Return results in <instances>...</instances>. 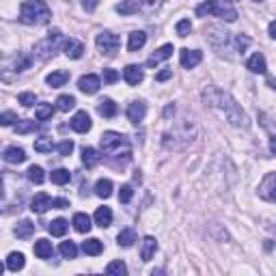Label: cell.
I'll return each mask as SVG.
<instances>
[{
    "label": "cell",
    "mask_w": 276,
    "mask_h": 276,
    "mask_svg": "<svg viewBox=\"0 0 276 276\" xmlns=\"http://www.w3.org/2000/svg\"><path fill=\"white\" fill-rule=\"evenodd\" d=\"M201 99H203V104L207 108H211V110H216V113L223 115L229 121V125L248 127V117L240 108V104L231 97V93H227V91L218 89V87H205L203 93H201Z\"/></svg>",
    "instance_id": "obj_1"
},
{
    "label": "cell",
    "mask_w": 276,
    "mask_h": 276,
    "mask_svg": "<svg viewBox=\"0 0 276 276\" xmlns=\"http://www.w3.org/2000/svg\"><path fill=\"white\" fill-rule=\"evenodd\" d=\"M195 138H197V121L190 115H183L162 134V145L169 151H183L195 143Z\"/></svg>",
    "instance_id": "obj_2"
},
{
    "label": "cell",
    "mask_w": 276,
    "mask_h": 276,
    "mask_svg": "<svg viewBox=\"0 0 276 276\" xmlns=\"http://www.w3.org/2000/svg\"><path fill=\"white\" fill-rule=\"evenodd\" d=\"M99 145H102V153L110 162L115 164H125L132 160V143L130 138L119 134V132H104L99 138Z\"/></svg>",
    "instance_id": "obj_3"
},
{
    "label": "cell",
    "mask_w": 276,
    "mask_h": 276,
    "mask_svg": "<svg viewBox=\"0 0 276 276\" xmlns=\"http://www.w3.org/2000/svg\"><path fill=\"white\" fill-rule=\"evenodd\" d=\"M52 17L50 7L43 0H26L20 7V20L29 26H43Z\"/></svg>",
    "instance_id": "obj_4"
},
{
    "label": "cell",
    "mask_w": 276,
    "mask_h": 276,
    "mask_svg": "<svg viewBox=\"0 0 276 276\" xmlns=\"http://www.w3.org/2000/svg\"><path fill=\"white\" fill-rule=\"evenodd\" d=\"M197 15L199 17H220L225 22H235L237 17V11L231 7V5H225V3H218V0H205L197 7Z\"/></svg>",
    "instance_id": "obj_5"
},
{
    "label": "cell",
    "mask_w": 276,
    "mask_h": 276,
    "mask_svg": "<svg viewBox=\"0 0 276 276\" xmlns=\"http://www.w3.org/2000/svg\"><path fill=\"white\" fill-rule=\"evenodd\" d=\"M63 41V35L61 31H52L48 33V37L41 41H37L35 43V48H33V57H37L39 61H48L54 57V52L59 50V43Z\"/></svg>",
    "instance_id": "obj_6"
},
{
    "label": "cell",
    "mask_w": 276,
    "mask_h": 276,
    "mask_svg": "<svg viewBox=\"0 0 276 276\" xmlns=\"http://www.w3.org/2000/svg\"><path fill=\"white\" fill-rule=\"evenodd\" d=\"M95 45L104 57H115V54L119 52V45H121V39H119V35L110 33V31H104V33H99L95 37Z\"/></svg>",
    "instance_id": "obj_7"
},
{
    "label": "cell",
    "mask_w": 276,
    "mask_h": 276,
    "mask_svg": "<svg viewBox=\"0 0 276 276\" xmlns=\"http://www.w3.org/2000/svg\"><path fill=\"white\" fill-rule=\"evenodd\" d=\"M205 33H207V41L211 43V48H214V50L227 48L229 39H231V33L225 31V29H220V26H209Z\"/></svg>",
    "instance_id": "obj_8"
},
{
    "label": "cell",
    "mask_w": 276,
    "mask_h": 276,
    "mask_svg": "<svg viewBox=\"0 0 276 276\" xmlns=\"http://www.w3.org/2000/svg\"><path fill=\"white\" fill-rule=\"evenodd\" d=\"M259 197L263 201H270V203H276V173H268L259 183Z\"/></svg>",
    "instance_id": "obj_9"
},
{
    "label": "cell",
    "mask_w": 276,
    "mask_h": 276,
    "mask_svg": "<svg viewBox=\"0 0 276 276\" xmlns=\"http://www.w3.org/2000/svg\"><path fill=\"white\" fill-rule=\"evenodd\" d=\"M99 87H102V80H99V76H95V73H87V76H82L78 80V89L87 95H95Z\"/></svg>",
    "instance_id": "obj_10"
},
{
    "label": "cell",
    "mask_w": 276,
    "mask_h": 276,
    "mask_svg": "<svg viewBox=\"0 0 276 276\" xmlns=\"http://www.w3.org/2000/svg\"><path fill=\"white\" fill-rule=\"evenodd\" d=\"M201 61H203V54H201L199 50L183 48V50L179 52V63H181V67H186V69H195Z\"/></svg>",
    "instance_id": "obj_11"
},
{
    "label": "cell",
    "mask_w": 276,
    "mask_h": 276,
    "mask_svg": "<svg viewBox=\"0 0 276 276\" xmlns=\"http://www.w3.org/2000/svg\"><path fill=\"white\" fill-rule=\"evenodd\" d=\"M91 125L93 123H91V117H89L87 110H80V113H76L71 119V130L78 132V134H87L91 130Z\"/></svg>",
    "instance_id": "obj_12"
},
{
    "label": "cell",
    "mask_w": 276,
    "mask_h": 276,
    "mask_svg": "<svg viewBox=\"0 0 276 276\" xmlns=\"http://www.w3.org/2000/svg\"><path fill=\"white\" fill-rule=\"evenodd\" d=\"M26 151L22 149V147H17V145H11V147H7L5 149V153H3V160L7 162V164H22V162H26Z\"/></svg>",
    "instance_id": "obj_13"
},
{
    "label": "cell",
    "mask_w": 276,
    "mask_h": 276,
    "mask_svg": "<svg viewBox=\"0 0 276 276\" xmlns=\"http://www.w3.org/2000/svg\"><path fill=\"white\" fill-rule=\"evenodd\" d=\"M127 119H130V121L134 123V125H138L145 119V115H147V106H145V102H141V99H138V102H132L130 106H127Z\"/></svg>",
    "instance_id": "obj_14"
},
{
    "label": "cell",
    "mask_w": 276,
    "mask_h": 276,
    "mask_svg": "<svg viewBox=\"0 0 276 276\" xmlns=\"http://www.w3.org/2000/svg\"><path fill=\"white\" fill-rule=\"evenodd\" d=\"M171 57H173V45H171V43H164L162 48H158L149 59H147V65L155 67V65H160L162 61H167V59H171Z\"/></svg>",
    "instance_id": "obj_15"
},
{
    "label": "cell",
    "mask_w": 276,
    "mask_h": 276,
    "mask_svg": "<svg viewBox=\"0 0 276 276\" xmlns=\"http://www.w3.org/2000/svg\"><path fill=\"white\" fill-rule=\"evenodd\" d=\"M52 207V197L45 195V192H39V195H35V199L31 201V209L35 214H45Z\"/></svg>",
    "instance_id": "obj_16"
},
{
    "label": "cell",
    "mask_w": 276,
    "mask_h": 276,
    "mask_svg": "<svg viewBox=\"0 0 276 276\" xmlns=\"http://www.w3.org/2000/svg\"><path fill=\"white\" fill-rule=\"evenodd\" d=\"M104 158V153H99L95 147H85L82 149V164H85L87 169H95L99 162H102Z\"/></svg>",
    "instance_id": "obj_17"
},
{
    "label": "cell",
    "mask_w": 276,
    "mask_h": 276,
    "mask_svg": "<svg viewBox=\"0 0 276 276\" xmlns=\"http://www.w3.org/2000/svg\"><path fill=\"white\" fill-rule=\"evenodd\" d=\"M143 78H145V71L138 65H127L123 69V80L127 82V85L136 87V85H141V82H143Z\"/></svg>",
    "instance_id": "obj_18"
},
{
    "label": "cell",
    "mask_w": 276,
    "mask_h": 276,
    "mask_svg": "<svg viewBox=\"0 0 276 276\" xmlns=\"http://www.w3.org/2000/svg\"><path fill=\"white\" fill-rule=\"evenodd\" d=\"M63 52H65V57H69V59H82L85 45H82V41H78V39H67L65 43H63Z\"/></svg>",
    "instance_id": "obj_19"
},
{
    "label": "cell",
    "mask_w": 276,
    "mask_h": 276,
    "mask_svg": "<svg viewBox=\"0 0 276 276\" xmlns=\"http://www.w3.org/2000/svg\"><path fill=\"white\" fill-rule=\"evenodd\" d=\"M246 67L251 69L253 73H265V71H268V63H265V57L261 52H257V54H253V57L246 61Z\"/></svg>",
    "instance_id": "obj_20"
},
{
    "label": "cell",
    "mask_w": 276,
    "mask_h": 276,
    "mask_svg": "<svg viewBox=\"0 0 276 276\" xmlns=\"http://www.w3.org/2000/svg\"><path fill=\"white\" fill-rule=\"evenodd\" d=\"M158 251V240L153 235H147L143 240V248H141V259L143 261H151V257Z\"/></svg>",
    "instance_id": "obj_21"
},
{
    "label": "cell",
    "mask_w": 276,
    "mask_h": 276,
    "mask_svg": "<svg viewBox=\"0 0 276 276\" xmlns=\"http://www.w3.org/2000/svg\"><path fill=\"white\" fill-rule=\"evenodd\" d=\"M145 43H147V33L134 31V33H130V39H127V50H130V52H138Z\"/></svg>",
    "instance_id": "obj_22"
},
{
    "label": "cell",
    "mask_w": 276,
    "mask_h": 276,
    "mask_svg": "<svg viewBox=\"0 0 276 276\" xmlns=\"http://www.w3.org/2000/svg\"><path fill=\"white\" fill-rule=\"evenodd\" d=\"M33 251H35V255L39 257V259H50L52 253H54V248H52L50 240H37L35 246H33Z\"/></svg>",
    "instance_id": "obj_23"
},
{
    "label": "cell",
    "mask_w": 276,
    "mask_h": 276,
    "mask_svg": "<svg viewBox=\"0 0 276 276\" xmlns=\"http://www.w3.org/2000/svg\"><path fill=\"white\" fill-rule=\"evenodd\" d=\"M33 65V54H17V57L13 59V63H11V69L15 71V73H22V71H26Z\"/></svg>",
    "instance_id": "obj_24"
},
{
    "label": "cell",
    "mask_w": 276,
    "mask_h": 276,
    "mask_svg": "<svg viewBox=\"0 0 276 276\" xmlns=\"http://www.w3.org/2000/svg\"><path fill=\"white\" fill-rule=\"evenodd\" d=\"M115 11L121 15H134L141 11V3H138V0H123V3H119L115 7Z\"/></svg>",
    "instance_id": "obj_25"
},
{
    "label": "cell",
    "mask_w": 276,
    "mask_h": 276,
    "mask_svg": "<svg viewBox=\"0 0 276 276\" xmlns=\"http://www.w3.org/2000/svg\"><path fill=\"white\" fill-rule=\"evenodd\" d=\"M97 113L106 117V119H113L117 115V104L113 102L110 97H104V99H99V104H97Z\"/></svg>",
    "instance_id": "obj_26"
},
{
    "label": "cell",
    "mask_w": 276,
    "mask_h": 276,
    "mask_svg": "<svg viewBox=\"0 0 276 276\" xmlns=\"http://www.w3.org/2000/svg\"><path fill=\"white\" fill-rule=\"evenodd\" d=\"M26 265V259H24V255L22 253H11L7 257V263H5V268L7 270H11V272H20L22 268Z\"/></svg>",
    "instance_id": "obj_27"
},
{
    "label": "cell",
    "mask_w": 276,
    "mask_h": 276,
    "mask_svg": "<svg viewBox=\"0 0 276 276\" xmlns=\"http://www.w3.org/2000/svg\"><path fill=\"white\" fill-rule=\"evenodd\" d=\"M134 242H136V231H134L132 227L121 229V233L117 235V244H119V246H123V248L134 246Z\"/></svg>",
    "instance_id": "obj_28"
},
{
    "label": "cell",
    "mask_w": 276,
    "mask_h": 276,
    "mask_svg": "<svg viewBox=\"0 0 276 276\" xmlns=\"http://www.w3.org/2000/svg\"><path fill=\"white\" fill-rule=\"evenodd\" d=\"M45 82L52 87V89H57V87H63L65 82H69V71L65 69H61V71H52L48 78H45Z\"/></svg>",
    "instance_id": "obj_29"
},
{
    "label": "cell",
    "mask_w": 276,
    "mask_h": 276,
    "mask_svg": "<svg viewBox=\"0 0 276 276\" xmlns=\"http://www.w3.org/2000/svg\"><path fill=\"white\" fill-rule=\"evenodd\" d=\"M93 220H95V225L106 229V227H110V223H113V211H110V207H97Z\"/></svg>",
    "instance_id": "obj_30"
},
{
    "label": "cell",
    "mask_w": 276,
    "mask_h": 276,
    "mask_svg": "<svg viewBox=\"0 0 276 276\" xmlns=\"http://www.w3.org/2000/svg\"><path fill=\"white\" fill-rule=\"evenodd\" d=\"M104 251V244L97 240V237H91V240L87 242H82V253H87L91 257H97V255H102Z\"/></svg>",
    "instance_id": "obj_31"
},
{
    "label": "cell",
    "mask_w": 276,
    "mask_h": 276,
    "mask_svg": "<svg viewBox=\"0 0 276 276\" xmlns=\"http://www.w3.org/2000/svg\"><path fill=\"white\" fill-rule=\"evenodd\" d=\"M71 225H73V229H76L78 233H89L91 231V218L87 216V214H76L73 216V220H71Z\"/></svg>",
    "instance_id": "obj_32"
},
{
    "label": "cell",
    "mask_w": 276,
    "mask_h": 276,
    "mask_svg": "<svg viewBox=\"0 0 276 276\" xmlns=\"http://www.w3.org/2000/svg\"><path fill=\"white\" fill-rule=\"evenodd\" d=\"M67 229H69V223L65 218H57V220H52L50 227H48V231L54 235V237H63L67 233Z\"/></svg>",
    "instance_id": "obj_33"
},
{
    "label": "cell",
    "mask_w": 276,
    "mask_h": 276,
    "mask_svg": "<svg viewBox=\"0 0 276 276\" xmlns=\"http://www.w3.org/2000/svg\"><path fill=\"white\" fill-rule=\"evenodd\" d=\"M35 233V225L31 223V220H20L15 227V235L20 237V240H29V237Z\"/></svg>",
    "instance_id": "obj_34"
},
{
    "label": "cell",
    "mask_w": 276,
    "mask_h": 276,
    "mask_svg": "<svg viewBox=\"0 0 276 276\" xmlns=\"http://www.w3.org/2000/svg\"><path fill=\"white\" fill-rule=\"evenodd\" d=\"M50 179H52V183H57V186H65V183H69V179H71V173L67 169H54Z\"/></svg>",
    "instance_id": "obj_35"
},
{
    "label": "cell",
    "mask_w": 276,
    "mask_h": 276,
    "mask_svg": "<svg viewBox=\"0 0 276 276\" xmlns=\"http://www.w3.org/2000/svg\"><path fill=\"white\" fill-rule=\"evenodd\" d=\"M54 108L52 104H41V106H37V110H35V119L37 121H48V119H52L54 117Z\"/></svg>",
    "instance_id": "obj_36"
},
{
    "label": "cell",
    "mask_w": 276,
    "mask_h": 276,
    "mask_svg": "<svg viewBox=\"0 0 276 276\" xmlns=\"http://www.w3.org/2000/svg\"><path fill=\"white\" fill-rule=\"evenodd\" d=\"M95 195L102 197V199H108L110 195H113V181L110 179H99L95 183Z\"/></svg>",
    "instance_id": "obj_37"
},
{
    "label": "cell",
    "mask_w": 276,
    "mask_h": 276,
    "mask_svg": "<svg viewBox=\"0 0 276 276\" xmlns=\"http://www.w3.org/2000/svg\"><path fill=\"white\" fill-rule=\"evenodd\" d=\"M52 149H57V145L52 143V138H37L35 141V151L37 153H52Z\"/></svg>",
    "instance_id": "obj_38"
},
{
    "label": "cell",
    "mask_w": 276,
    "mask_h": 276,
    "mask_svg": "<svg viewBox=\"0 0 276 276\" xmlns=\"http://www.w3.org/2000/svg\"><path fill=\"white\" fill-rule=\"evenodd\" d=\"M106 274H110V276H125L127 274V265L121 259H119V261H110L108 268H106Z\"/></svg>",
    "instance_id": "obj_39"
},
{
    "label": "cell",
    "mask_w": 276,
    "mask_h": 276,
    "mask_svg": "<svg viewBox=\"0 0 276 276\" xmlns=\"http://www.w3.org/2000/svg\"><path fill=\"white\" fill-rule=\"evenodd\" d=\"M37 125L35 121H31V119H20V121L15 123V132L17 134H31V132H35L37 130Z\"/></svg>",
    "instance_id": "obj_40"
},
{
    "label": "cell",
    "mask_w": 276,
    "mask_h": 276,
    "mask_svg": "<svg viewBox=\"0 0 276 276\" xmlns=\"http://www.w3.org/2000/svg\"><path fill=\"white\" fill-rule=\"evenodd\" d=\"M57 108L63 110V113H69L71 108H76V97H73V95H59Z\"/></svg>",
    "instance_id": "obj_41"
},
{
    "label": "cell",
    "mask_w": 276,
    "mask_h": 276,
    "mask_svg": "<svg viewBox=\"0 0 276 276\" xmlns=\"http://www.w3.org/2000/svg\"><path fill=\"white\" fill-rule=\"evenodd\" d=\"M59 251H61V255L65 257V259H76L78 257V246L73 242H63Z\"/></svg>",
    "instance_id": "obj_42"
},
{
    "label": "cell",
    "mask_w": 276,
    "mask_h": 276,
    "mask_svg": "<svg viewBox=\"0 0 276 276\" xmlns=\"http://www.w3.org/2000/svg\"><path fill=\"white\" fill-rule=\"evenodd\" d=\"M138 3H141V11L149 15V13H153V11H158L164 0H138Z\"/></svg>",
    "instance_id": "obj_43"
},
{
    "label": "cell",
    "mask_w": 276,
    "mask_h": 276,
    "mask_svg": "<svg viewBox=\"0 0 276 276\" xmlns=\"http://www.w3.org/2000/svg\"><path fill=\"white\" fill-rule=\"evenodd\" d=\"M29 179H31L33 183H37V186H39V183H43V179H45L43 169H41V167H31V169H29Z\"/></svg>",
    "instance_id": "obj_44"
},
{
    "label": "cell",
    "mask_w": 276,
    "mask_h": 276,
    "mask_svg": "<svg viewBox=\"0 0 276 276\" xmlns=\"http://www.w3.org/2000/svg\"><path fill=\"white\" fill-rule=\"evenodd\" d=\"M132 197H134V188L130 186V183L121 186V190H119V201H121V203H130Z\"/></svg>",
    "instance_id": "obj_45"
},
{
    "label": "cell",
    "mask_w": 276,
    "mask_h": 276,
    "mask_svg": "<svg viewBox=\"0 0 276 276\" xmlns=\"http://www.w3.org/2000/svg\"><path fill=\"white\" fill-rule=\"evenodd\" d=\"M17 102H20L24 108H33L37 104V95L35 93H20L17 95Z\"/></svg>",
    "instance_id": "obj_46"
},
{
    "label": "cell",
    "mask_w": 276,
    "mask_h": 276,
    "mask_svg": "<svg viewBox=\"0 0 276 276\" xmlns=\"http://www.w3.org/2000/svg\"><path fill=\"white\" fill-rule=\"evenodd\" d=\"M20 119H17V115L15 113H11V110H5L3 115H0V123H3L5 127H9V125H13V123H17Z\"/></svg>",
    "instance_id": "obj_47"
},
{
    "label": "cell",
    "mask_w": 276,
    "mask_h": 276,
    "mask_svg": "<svg viewBox=\"0 0 276 276\" xmlns=\"http://www.w3.org/2000/svg\"><path fill=\"white\" fill-rule=\"evenodd\" d=\"M175 31H177V35H179V37H188V35H190V31H192L190 20H179V22H177V26H175Z\"/></svg>",
    "instance_id": "obj_48"
},
{
    "label": "cell",
    "mask_w": 276,
    "mask_h": 276,
    "mask_svg": "<svg viewBox=\"0 0 276 276\" xmlns=\"http://www.w3.org/2000/svg\"><path fill=\"white\" fill-rule=\"evenodd\" d=\"M248 45H251V39H248L246 35H237V37H235V50H237V52L244 54Z\"/></svg>",
    "instance_id": "obj_49"
},
{
    "label": "cell",
    "mask_w": 276,
    "mask_h": 276,
    "mask_svg": "<svg viewBox=\"0 0 276 276\" xmlns=\"http://www.w3.org/2000/svg\"><path fill=\"white\" fill-rule=\"evenodd\" d=\"M57 149H59V153H61V155H69V153L73 151V143L67 138V141H63V143H59V145H57Z\"/></svg>",
    "instance_id": "obj_50"
},
{
    "label": "cell",
    "mask_w": 276,
    "mask_h": 276,
    "mask_svg": "<svg viewBox=\"0 0 276 276\" xmlns=\"http://www.w3.org/2000/svg\"><path fill=\"white\" fill-rule=\"evenodd\" d=\"M117 80H119V71L104 69V82H106V85H113V82H117Z\"/></svg>",
    "instance_id": "obj_51"
},
{
    "label": "cell",
    "mask_w": 276,
    "mask_h": 276,
    "mask_svg": "<svg viewBox=\"0 0 276 276\" xmlns=\"http://www.w3.org/2000/svg\"><path fill=\"white\" fill-rule=\"evenodd\" d=\"M97 5H99V0H82V7H85L87 13H93L97 9Z\"/></svg>",
    "instance_id": "obj_52"
},
{
    "label": "cell",
    "mask_w": 276,
    "mask_h": 276,
    "mask_svg": "<svg viewBox=\"0 0 276 276\" xmlns=\"http://www.w3.org/2000/svg\"><path fill=\"white\" fill-rule=\"evenodd\" d=\"M52 207L54 209H65V207H69V201L67 199H52Z\"/></svg>",
    "instance_id": "obj_53"
},
{
    "label": "cell",
    "mask_w": 276,
    "mask_h": 276,
    "mask_svg": "<svg viewBox=\"0 0 276 276\" xmlns=\"http://www.w3.org/2000/svg\"><path fill=\"white\" fill-rule=\"evenodd\" d=\"M171 76H173V69H164V71H160L158 76H155V80H158V82H164V80H169Z\"/></svg>",
    "instance_id": "obj_54"
},
{
    "label": "cell",
    "mask_w": 276,
    "mask_h": 276,
    "mask_svg": "<svg viewBox=\"0 0 276 276\" xmlns=\"http://www.w3.org/2000/svg\"><path fill=\"white\" fill-rule=\"evenodd\" d=\"M268 33H270L272 39H276V20H274V22H270V26H268Z\"/></svg>",
    "instance_id": "obj_55"
},
{
    "label": "cell",
    "mask_w": 276,
    "mask_h": 276,
    "mask_svg": "<svg viewBox=\"0 0 276 276\" xmlns=\"http://www.w3.org/2000/svg\"><path fill=\"white\" fill-rule=\"evenodd\" d=\"M270 151H272V153L276 155V134H274V136L270 138Z\"/></svg>",
    "instance_id": "obj_56"
},
{
    "label": "cell",
    "mask_w": 276,
    "mask_h": 276,
    "mask_svg": "<svg viewBox=\"0 0 276 276\" xmlns=\"http://www.w3.org/2000/svg\"><path fill=\"white\" fill-rule=\"evenodd\" d=\"M173 113H175V106H169L167 110H164V117H171Z\"/></svg>",
    "instance_id": "obj_57"
},
{
    "label": "cell",
    "mask_w": 276,
    "mask_h": 276,
    "mask_svg": "<svg viewBox=\"0 0 276 276\" xmlns=\"http://www.w3.org/2000/svg\"><path fill=\"white\" fill-rule=\"evenodd\" d=\"M268 229H270V231H272V233H274V235H276V223H272V225H270V227H268Z\"/></svg>",
    "instance_id": "obj_58"
},
{
    "label": "cell",
    "mask_w": 276,
    "mask_h": 276,
    "mask_svg": "<svg viewBox=\"0 0 276 276\" xmlns=\"http://www.w3.org/2000/svg\"><path fill=\"white\" fill-rule=\"evenodd\" d=\"M255 3H263V0H255Z\"/></svg>",
    "instance_id": "obj_59"
},
{
    "label": "cell",
    "mask_w": 276,
    "mask_h": 276,
    "mask_svg": "<svg viewBox=\"0 0 276 276\" xmlns=\"http://www.w3.org/2000/svg\"><path fill=\"white\" fill-rule=\"evenodd\" d=\"M231 3H235V0H231Z\"/></svg>",
    "instance_id": "obj_60"
}]
</instances>
